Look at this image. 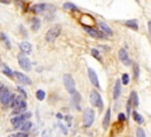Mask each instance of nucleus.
<instances>
[{
  "mask_svg": "<svg viewBox=\"0 0 151 137\" xmlns=\"http://www.w3.org/2000/svg\"><path fill=\"white\" fill-rule=\"evenodd\" d=\"M118 57H119V60H121L124 65H126V66L131 65V59H130V57H129V55H127V51H126L125 48H121V50H119Z\"/></svg>",
  "mask_w": 151,
  "mask_h": 137,
  "instance_id": "obj_8",
  "label": "nucleus"
},
{
  "mask_svg": "<svg viewBox=\"0 0 151 137\" xmlns=\"http://www.w3.org/2000/svg\"><path fill=\"white\" fill-rule=\"evenodd\" d=\"M122 82H123L124 85H127V84H129V75H127V73H124V75L122 76Z\"/></svg>",
  "mask_w": 151,
  "mask_h": 137,
  "instance_id": "obj_30",
  "label": "nucleus"
},
{
  "mask_svg": "<svg viewBox=\"0 0 151 137\" xmlns=\"http://www.w3.org/2000/svg\"><path fill=\"white\" fill-rule=\"evenodd\" d=\"M125 25H126L127 27L132 28V30H135V31L138 30V24H137V20H136V19H134V20H126V21H125Z\"/></svg>",
  "mask_w": 151,
  "mask_h": 137,
  "instance_id": "obj_19",
  "label": "nucleus"
},
{
  "mask_svg": "<svg viewBox=\"0 0 151 137\" xmlns=\"http://www.w3.org/2000/svg\"><path fill=\"white\" fill-rule=\"evenodd\" d=\"M72 102H73V104L77 107V109L79 110L80 107H79V102H80V95L78 92H74L73 93V98H72Z\"/></svg>",
  "mask_w": 151,
  "mask_h": 137,
  "instance_id": "obj_20",
  "label": "nucleus"
},
{
  "mask_svg": "<svg viewBox=\"0 0 151 137\" xmlns=\"http://www.w3.org/2000/svg\"><path fill=\"white\" fill-rule=\"evenodd\" d=\"M26 110V102L24 100L20 105H19L18 108H15V109H13V116L15 115V116H18V115H21V113H24V111Z\"/></svg>",
  "mask_w": 151,
  "mask_h": 137,
  "instance_id": "obj_16",
  "label": "nucleus"
},
{
  "mask_svg": "<svg viewBox=\"0 0 151 137\" xmlns=\"http://www.w3.org/2000/svg\"><path fill=\"white\" fill-rule=\"evenodd\" d=\"M91 55L94 57V58H97V59H99L100 60V56H99V51L97 50V48H92L91 50Z\"/></svg>",
  "mask_w": 151,
  "mask_h": 137,
  "instance_id": "obj_27",
  "label": "nucleus"
},
{
  "mask_svg": "<svg viewBox=\"0 0 151 137\" xmlns=\"http://www.w3.org/2000/svg\"><path fill=\"white\" fill-rule=\"evenodd\" d=\"M63 7H64L65 10H72V11L78 10V8H77V6L73 5V4H71V3H65V4L63 5Z\"/></svg>",
  "mask_w": 151,
  "mask_h": 137,
  "instance_id": "obj_26",
  "label": "nucleus"
},
{
  "mask_svg": "<svg viewBox=\"0 0 151 137\" xmlns=\"http://www.w3.org/2000/svg\"><path fill=\"white\" fill-rule=\"evenodd\" d=\"M20 50H21V53L24 55H30L32 52V45L28 42H23L20 44Z\"/></svg>",
  "mask_w": 151,
  "mask_h": 137,
  "instance_id": "obj_12",
  "label": "nucleus"
},
{
  "mask_svg": "<svg viewBox=\"0 0 151 137\" xmlns=\"http://www.w3.org/2000/svg\"><path fill=\"white\" fill-rule=\"evenodd\" d=\"M31 128H32V123H31V122H28V121H25V122L20 125V129H21V131H24V132L28 131Z\"/></svg>",
  "mask_w": 151,
  "mask_h": 137,
  "instance_id": "obj_22",
  "label": "nucleus"
},
{
  "mask_svg": "<svg viewBox=\"0 0 151 137\" xmlns=\"http://www.w3.org/2000/svg\"><path fill=\"white\" fill-rule=\"evenodd\" d=\"M35 96H37V99L38 100H44V98H45V91H43V90H38L37 91V93H35Z\"/></svg>",
  "mask_w": 151,
  "mask_h": 137,
  "instance_id": "obj_25",
  "label": "nucleus"
},
{
  "mask_svg": "<svg viewBox=\"0 0 151 137\" xmlns=\"http://www.w3.org/2000/svg\"><path fill=\"white\" fill-rule=\"evenodd\" d=\"M134 71H135V79H138V77H139V67H138L137 64L134 65Z\"/></svg>",
  "mask_w": 151,
  "mask_h": 137,
  "instance_id": "obj_29",
  "label": "nucleus"
},
{
  "mask_svg": "<svg viewBox=\"0 0 151 137\" xmlns=\"http://www.w3.org/2000/svg\"><path fill=\"white\" fill-rule=\"evenodd\" d=\"M126 109H127V113H130V111H131V102H130V100L127 102V107H126Z\"/></svg>",
  "mask_w": 151,
  "mask_h": 137,
  "instance_id": "obj_38",
  "label": "nucleus"
},
{
  "mask_svg": "<svg viewBox=\"0 0 151 137\" xmlns=\"http://www.w3.org/2000/svg\"><path fill=\"white\" fill-rule=\"evenodd\" d=\"M33 23H32V30L33 31H38V30H39V27H40V20L39 19H33L32 20Z\"/></svg>",
  "mask_w": 151,
  "mask_h": 137,
  "instance_id": "obj_23",
  "label": "nucleus"
},
{
  "mask_svg": "<svg viewBox=\"0 0 151 137\" xmlns=\"http://www.w3.org/2000/svg\"><path fill=\"white\" fill-rule=\"evenodd\" d=\"M118 119H119V121H125V119H126V116H125V113H123V112H121L119 115H118Z\"/></svg>",
  "mask_w": 151,
  "mask_h": 137,
  "instance_id": "obj_34",
  "label": "nucleus"
},
{
  "mask_svg": "<svg viewBox=\"0 0 151 137\" xmlns=\"http://www.w3.org/2000/svg\"><path fill=\"white\" fill-rule=\"evenodd\" d=\"M87 75H89L90 82L92 83L93 86L97 88V89H100V84H99V80H98V76H97L96 72H94L93 68H91V67L87 68Z\"/></svg>",
  "mask_w": 151,
  "mask_h": 137,
  "instance_id": "obj_7",
  "label": "nucleus"
},
{
  "mask_svg": "<svg viewBox=\"0 0 151 137\" xmlns=\"http://www.w3.org/2000/svg\"><path fill=\"white\" fill-rule=\"evenodd\" d=\"M132 117H134V119L138 123V124H143L144 123V118H143V116L141 115V113H138L137 111H134L132 112Z\"/></svg>",
  "mask_w": 151,
  "mask_h": 137,
  "instance_id": "obj_18",
  "label": "nucleus"
},
{
  "mask_svg": "<svg viewBox=\"0 0 151 137\" xmlns=\"http://www.w3.org/2000/svg\"><path fill=\"white\" fill-rule=\"evenodd\" d=\"M58 125H59V128H60V129L63 130V132H64V135H67V129H66V128H65V127H64L63 124H58Z\"/></svg>",
  "mask_w": 151,
  "mask_h": 137,
  "instance_id": "obj_36",
  "label": "nucleus"
},
{
  "mask_svg": "<svg viewBox=\"0 0 151 137\" xmlns=\"http://www.w3.org/2000/svg\"><path fill=\"white\" fill-rule=\"evenodd\" d=\"M148 30H149V34H150V37H151V20L148 21Z\"/></svg>",
  "mask_w": 151,
  "mask_h": 137,
  "instance_id": "obj_37",
  "label": "nucleus"
},
{
  "mask_svg": "<svg viewBox=\"0 0 151 137\" xmlns=\"http://www.w3.org/2000/svg\"><path fill=\"white\" fill-rule=\"evenodd\" d=\"M46 8H48V6L45 5V4H35V5L32 6V10H33L34 13H43Z\"/></svg>",
  "mask_w": 151,
  "mask_h": 137,
  "instance_id": "obj_15",
  "label": "nucleus"
},
{
  "mask_svg": "<svg viewBox=\"0 0 151 137\" xmlns=\"http://www.w3.org/2000/svg\"><path fill=\"white\" fill-rule=\"evenodd\" d=\"M13 76L18 79V82H20L21 84H25V85H30L32 82H31V79L26 76V75H24V73H21V72H14L13 73Z\"/></svg>",
  "mask_w": 151,
  "mask_h": 137,
  "instance_id": "obj_10",
  "label": "nucleus"
},
{
  "mask_svg": "<svg viewBox=\"0 0 151 137\" xmlns=\"http://www.w3.org/2000/svg\"><path fill=\"white\" fill-rule=\"evenodd\" d=\"M18 91H19V92H20V93H21V95H23L24 97H26V96H27V93H26V91H25V90H24L23 88H20V86H19V88H18Z\"/></svg>",
  "mask_w": 151,
  "mask_h": 137,
  "instance_id": "obj_35",
  "label": "nucleus"
},
{
  "mask_svg": "<svg viewBox=\"0 0 151 137\" xmlns=\"http://www.w3.org/2000/svg\"><path fill=\"white\" fill-rule=\"evenodd\" d=\"M0 37H1L3 38V40L6 43V45H7V47H11V45H10V43H8V38L6 37V36H4V34L1 33V34H0Z\"/></svg>",
  "mask_w": 151,
  "mask_h": 137,
  "instance_id": "obj_33",
  "label": "nucleus"
},
{
  "mask_svg": "<svg viewBox=\"0 0 151 137\" xmlns=\"http://www.w3.org/2000/svg\"><path fill=\"white\" fill-rule=\"evenodd\" d=\"M129 100L132 103V105H134L135 108L138 107L139 100H138V95H137L136 91H132V92H131V96H130V99H129Z\"/></svg>",
  "mask_w": 151,
  "mask_h": 137,
  "instance_id": "obj_17",
  "label": "nucleus"
},
{
  "mask_svg": "<svg viewBox=\"0 0 151 137\" xmlns=\"http://www.w3.org/2000/svg\"><path fill=\"white\" fill-rule=\"evenodd\" d=\"M3 73L6 75V76L10 77V78L13 77V72H12V70H11L10 67H7V66H4V68H3Z\"/></svg>",
  "mask_w": 151,
  "mask_h": 137,
  "instance_id": "obj_24",
  "label": "nucleus"
},
{
  "mask_svg": "<svg viewBox=\"0 0 151 137\" xmlns=\"http://www.w3.org/2000/svg\"><path fill=\"white\" fill-rule=\"evenodd\" d=\"M121 92H122V84H121V80H116L115 88H113V98L117 99V98L121 96Z\"/></svg>",
  "mask_w": 151,
  "mask_h": 137,
  "instance_id": "obj_13",
  "label": "nucleus"
},
{
  "mask_svg": "<svg viewBox=\"0 0 151 137\" xmlns=\"http://www.w3.org/2000/svg\"><path fill=\"white\" fill-rule=\"evenodd\" d=\"M85 31L90 34L91 37H93V38H103L104 37V34L99 31V30H97V28H94V27H90V26H85Z\"/></svg>",
  "mask_w": 151,
  "mask_h": 137,
  "instance_id": "obj_9",
  "label": "nucleus"
},
{
  "mask_svg": "<svg viewBox=\"0 0 151 137\" xmlns=\"http://www.w3.org/2000/svg\"><path fill=\"white\" fill-rule=\"evenodd\" d=\"M60 32H62V26L60 25H53L46 33V40L50 42V43L54 42L57 38L59 37Z\"/></svg>",
  "mask_w": 151,
  "mask_h": 137,
  "instance_id": "obj_2",
  "label": "nucleus"
},
{
  "mask_svg": "<svg viewBox=\"0 0 151 137\" xmlns=\"http://www.w3.org/2000/svg\"><path fill=\"white\" fill-rule=\"evenodd\" d=\"M98 26L100 28V32H103L104 34H106V36L111 37L113 34V31L111 30V27L105 23V21H98Z\"/></svg>",
  "mask_w": 151,
  "mask_h": 137,
  "instance_id": "obj_11",
  "label": "nucleus"
},
{
  "mask_svg": "<svg viewBox=\"0 0 151 137\" xmlns=\"http://www.w3.org/2000/svg\"><path fill=\"white\" fill-rule=\"evenodd\" d=\"M94 121V111L90 108L84 110V115H83V122H84V127L85 128H90L92 125Z\"/></svg>",
  "mask_w": 151,
  "mask_h": 137,
  "instance_id": "obj_4",
  "label": "nucleus"
},
{
  "mask_svg": "<svg viewBox=\"0 0 151 137\" xmlns=\"http://www.w3.org/2000/svg\"><path fill=\"white\" fill-rule=\"evenodd\" d=\"M43 137H48V130H45L43 132Z\"/></svg>",
  "mask_w": 151,
  "mask_h": 137,
  "instance_id": "obj_39",
  "label": "nucleus"
},
{
  "mask_svg": "<svg viewBox=\"0 0 151 137\" xmlns=\"http://www.w3.org/2000/svg\"><path fill=\"white\" fill-rule=\"evenodd\" d=\"M63 80H64V85H65L67 92L71 93V95H73V93L76 92V83H74L73 77H72L71 75L66 73V75H64Z\"/></svg>",
  "mask_w": 151,
  "mask_h": 137,
  "instance_id": "obj_3",
  "label": "nucleus"
},
{
  "mask_svg": "<svg viewBox=\"0 0 151 137\" xmlns=\"http://www.w3.org/2000/svg\"><path fill=\"white\" fill-rule=\"evenodd\" d=\"M110 119H111V110L107 109L106 112H105V116H104V119H103V128L104 130H106L110 125Z\"/></svg>",
  "mask_w": 151,
  "mask_h": 137,
  "instance_id": "obj_14",
  "label": "nucleus"
},
{
  "mask_svg": "<svg viewBox=\"0 0 151 137\" xmlns=\"http://www.w3.org/2000/svg\"><path fill=\"white\" fill-rule=\"evenodd\" d=\"M136 136H137V137H146V136H145V132H144V130H143L142 128H138V129H137Z\"/></svg>",
  "mask_w": 151,
  "mask_h": 137,
  "instance_id": "obj_28",
  "label": "nucleus"
},
{
  "mask_svg": "<svg viewBox=\"0 0 151 137\" xmlns=\"http://www.w3.org/2000/svg\"><path fill=\"white\" fill-rule=\"evenodd\" d=\"M18 63H19V65H20V67L24 68L25 71H30L31 67H32L30 59L24 53H19L18 55Z\"/></svg>",
  "mask_w": 151,
  "mask_h": 137,
  "instance_id": "obj_6",
  "label": "nucleus"
},
{
  "mask_svg": "<svg viewBox=\"0 0 151 137\" xmlns=\"http://www.w3.org/2000/svg\"><path fill=\"white\" fill-rule=\"evenodd\" d=\"M7 91H8V90H7V88H6V86H1V88H0V99L3 98V96H4Z\"/></svg>",
  "mask_w": 151,
  "mask_h": 137,
  "instance_id": "obj_31",
  "label": "nucleus"
},
{
  "mask_svg": "<svg viewBox=\"0 0 151 137\" xmlns=\"http://www.w3.org/2000/svg\"><path fill=\"white\" fill-rule=\"evenodd\" d=\"M24 102V99L21 98V97H15L14 99H13V102L11 103V108H13V109H15V108H18L19 105L21 104V103Z\"/></svg>",
  "mask_w": 151,
  "mask_h": 137,
  "instance_id": "obj_21",
  "label": "nucleus"
},
{
  "mask_svg": "<svg viewBox=\"0 0 151 137\" xmlns=\"http://www.w3.org/2000/svg\"><path fill=\"white\" fill-rule=\"evenodd\" d=\"M90 103H91L93 107H97L99 110H102L103 107H104V103H103L102 96H100L99 92L96 91V90H92L91 93H90Z\"/></svg>",
  "mask_w": 151,
  "mask_h": 137,
  "instance_id": "obj_1",
  "label": "nucleus"
},
{
  "mask_svg": "<svg viewBox=\"0 0 151 137\" xmlns=\"http://www.w3.org/2000/svg\"><path fill=\"white\" fill-rule=\"evenodd\" d=\"M28 135L26 134V132H24V131H21V132H18V134H15V135H13L12 137H27Z\"/></svg>",
  "mask_w": 151,
  "mask_h": 137,
  "instance_id": "obj_32",
  "label": "nucleus"
},
{
  "mask_svg": "<svg viewBox=\"0 0 151 137\" xmlns=\"http://www.w3.org/2000/svg\"><path fill=\"white\" fill-rule=\"evenodd\" d=\"M31 117V113L30 112H26V113H21V115H19V116H14L12 119H11V122L13 124L14 128H20V125L26 121L27 118Z\"/></svg>",
  "mask_w": 151,
  "mask_h": 137,
  "instance_id": "obj_5",
  "label": "nucleus"
}]
</instances>
